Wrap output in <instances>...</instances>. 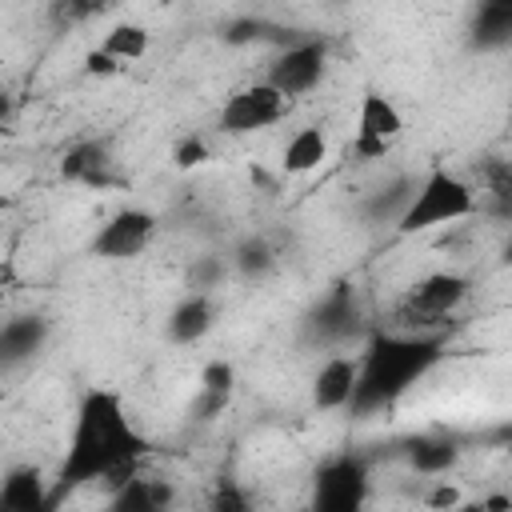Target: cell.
I'll return each mask as SVG.
<instances>
[{
	"instance_id": "4fadbf2b",
	"label": "cell",
	"mask_w": 512,
	"mask_h": 512,
	"mask_svg": "<svg viewBox=\"0 0 512 512\" xmlns=\"http://www.w3.org/2000/svg\"><path fill=\"white\" fill-rule=\"evenodd\" d=\"M180 504V488L172 476H148V472H132L120 484H112V496L104 500L100 512H176Z\"/></svg>"
},
{
	"instance_id": "9c48e42d",
	"label": "cell",
	"mask_w": 512,
	"mask_h": 512,
	"mask_svg": "<svg viewBox=\"0 0 512 512\" xmlns=\"http://www.w3.org/2000/svg\"><path fill=\"white\" fill-rule=\"evenodd\" d=\"M288 112H292V100H284L272 84L256 80V84L236 88V92L220 104L216 128H220L224 136H256V132L272 128V124H280Z\"/></svg>"
},
{
	"instance_id": "8992f818",
	"label": "cell",
	"mask_w": 512,
	"mask_h": 512,
	"mask_svg": "<svg viewBox=\"0 0 512 512\" xmlns=\"http://www.w3.org/2000/svg\"><path fill=\"white\" fill-rule=\"evenodd\" d=\"M300 336H304V344H312L320 352H344L352 340H364L368 324H364V304H360L356 284L352 280H332L316 296V304L304 312Z\"/></svg>"
},
{
	"instance_id": "4dcf8cb0",
	"label": "cell",
	"mask_w": 512,
	"mask_h": 512,
	"mask_svg": "<svg viewBox=\"0 0 512 512\" xmlns=\"http://www.w3.org/2000/svg\"><path fill=\"white\" fill-rule=\"evenodd\" d=\"M448 512H488V508H484L480 500H460V504H452Z\"/></svg>"
},
{
	"instance_id": "7402d4cb",
	"label": "cell",
	"mask_w": 512,
	"mask_h": 512,
	"mask_svg": "<svg viewBox=\"0 0 512 512\" xmlns=\"http://www.w3.org/2000/svg\"><path fill=\"white\" fill-rule=\"evenodd\" d=\"M276 264H280V256H276L272 240H264V236H244L228 252V268L236 276H244V280H268L276 272Z\"/></svg>"
},
{
	"instance_id": "52a82bcc",
	"label": "cell",
	"mask_w": 512,
	"mask_h": 512,
	"mask_svg": "<svg viewBox=\"0 0 512 512\" xmlns=\"http://www.w3.org/2000/svg\"><path fill=\"white\" fill-rule=\"evenodd\" d=\"M328 60H332V44L324 36H296V40L280 44V52L272 56L264 84H272L284 100L308 96L324 84Z\"/></svg>"
},
{
	"instance_id": "5bb4252c",
	"label": "cell",
	"mask_w": 512,
	"mask_h": 512,
	"mask_svg": "<svg viewBox=\"0 0 512 512\" xmlns=\"http://www.w3.org/2000/svg\"><path fill=\"white\" fill-rule=\"evenodd\" d=\"M400 452L416 476L440 480V476L456 472V464L464 460V440L452 432H412L400 440Z\"/></svg>"
},
{
	"instance_id": "83f0119b",
	"label": "cell",
	"mask_w": 512,
	"mask_h": 512,
	"mask_svg": "<svg viewBox=\"0 0 512 512\" xmlns=\"http://www.w3.org/2000/svg\"><path fill=\"white\" fill-rule=\"evenodd\" d=\"M424 500H428V508H436V512H448L452 504H460V492H456V488H448V480H436V488H432Z\"/></svg>"
},
{
	"instance_id": "ffe728a7",
	"label": "cell",
	"mask_w": 512,
	"mask_h": 512,
	"mask_svg": "<svg viewBox=\"0 0 512 512\" xmlns=\"http://www.w3.org/2000/svg\"><path fill=\"white\" fill-rule=\"evenodd\" d=\"M324 160H328V132H324V124H304V128H296V132L284 140V148H280V168H284L288 176H308V172H316Z\"/></svg>"
},
{
	"instance_id": "8fae6325",
	"label": "cell",
	"mask_w": 512,
	"mask_h": 512,
	"mask_svg": "<svg viewBox=\"0 0 512 512\" xmlns=\"http://www.w3.org/2000/svg\"><path fill=\"white\" fill-rule=\"evenodd\" d=\"M60 180L92 188V192H112V188L128 184V176H124V168H120V160L112 152V140H104V136L76 140L60 156Z\"/></svg>"
},
{
	"instance_id": "7a4b0ae2",
	"label": "cell",
	"mask_w": 512,
	"mask_h": 512,
	"mask_svg": "<svg viewBox=\"0 0 512 512\" xmlns=\"http://www.w3.org/2000/svg\"><path fill=\"white\" fill-rule=\"evenodd\" d=\"M444 356H448V332L420 336V332L368 328L364 352H356V384L344 412L356 420L392 412Z\"/></svg>"
},
{
	"instance_id": "d6986e66",
	"label": "cell",
	"mask_w": 512,
	"mask_h": 512,
	"mask_svg": "<svg viewBox=\"0 0 512 512\" xmlns=\"http://www.w3.org/2000/svg\"><path fill=\"white\" fill-rule=\"evenodd\" d=\"M468 48L472 52H508L512 48V4L508 0H484L468 12Z\"/></svg>"
},
{
	"instance_id": "7c38bea8",
	"label": "cell",
	"mask_w": 512,
	"mask_h": 512,
	"mask_svg": "<svg viewBox=\"0 0 512 512\" xmlns=\"http://www.w3.org/2000/svg\"><path fill=\"white\" fill-rule=\"evenodd\" d=\"M48 340H52V320L44 312H16L0 320V380L36 364Z\"/></svg>"
},
{
	"instance_id": "4316f807",
	"label": "cell",
	"mask_w": 512,
	"mask_h": 512,
	"mask_svg": "<svg viewBox=\"0 0 512 512\" xmlns=\"http://www.w3.org/2000/svg\"><path fill=\"white\" fill-rule=\"evenodd\" d=\"M104 12V4H52V20H60L64 28L68 24H76V20H92V16H100Z\"/></svg>"
},
{
	"instance_id": "6da1fadb",
	"label": "cell",
	"mask_w": 512,
	"mask_h": 512,
	"mask_svg": "<svg viewBox=\"0 0 512 512\" xmlns=\"http://www.w3.org/2000/svg\"><path fill=\"white\" fill-rule=\"evenodd\" d=\"M148 452H152V440L132 420L124 392L108 388V384H88L76 396L72 428H68V444L60 452V464L48 476L52 512H60L88 484H100V480L120 484L124 476H132L140 468V460Z\"/></svg>"
},
{
	"instance_id": "484cf974",
	"label": "cell",
	"mask_w": 512,
	"mask_h": 512,
	"mask_svg": "<svg viewBox=\"0 0 512 512\" xmlns=\"http://www.w3.org/2000/svg\"><path fill=\"white\" fill-rule=\"evenodd\" d=\"M212 160V144H208V136H200V132H188V136H180L176 144H172V164L176 168H200V164H208Z\"/></svg>"
},
{
	"instance_id": "5b68a950",
	"label": "cell",
	"mask_w": 512,
	"mask_h": 512,
	"mask_svg": "<svg viewBox=\"0 0 512 512\" xmlns=\"http://www.w3.org/2000/svg\"><path fill=\"white\" fill-rule=\"evenodd\" d=\"M372 508V460L356 448L332 452L312 468L308 512H368Z\"/></svg>"
},
{
	"instance_id": "2e32d148",
	"label": "cell",
	"mask_w": 512,
	"mask_h": 512,
	"mask_svg": "<svg viewBox=\"0 0 512 512\" xmlns=\"http://www.w3.org/2000/svg\"><path fill=\"white\" fill-rule=\"evenodd\" d=\"M220 320V308H216V296H204V292H184L168 316H164V336L168 344H180V348H192L200 344L204 336H212Z\"/></svg>"
},
{
	"instance_id": "277c9868",
	"label": "cell",
	"mask_w": 512,
	"mask_h": 512,
	"mask_svg": "<svg viewBox=\"0 0 512 512\" xmlns=\"http://www.w3.org/2000/svg\"><path fill=\"white\" fill-rule=\"evenodd\" d=\"M468 296H472V280L464 272H452V268L424 272L396 296V304L388 312V328L420 332V336L444 332L448 320L468 304Z\"/></svg>"
},
{
	"instance_id": "ac0fdd59",
	"label": "cell",
	"mask_w": 512,
	"mask_h": 512,
	"mask_svg": "<svg viewBox=\"0 0 512 512\" xmlns=\"http://www.w3.org/2000/svg\"><path fill=\"white\" fill-rule=\"evenodd\" d=\"M232 396H236V364L224 356H212L200 368V384H196V396L188 404V416L200 424H212L232 404Z\"/></svg>"
},
{
	"instance_id": "ba28073f",
	"label": "cell",
	"mask_w": 512,
	"mask_h": 512,
	"mask_svg": "<svg viewBox=\"0 0 512 512\" xmlns=\"http://www.w3.org/2000/svg\"><path fill=\"white\" fill-rule=\"evenodd\" d=\"M160 232V216L144 204H124L116 208L88 240V256L96 260H108V264H124V260H136L152 248Z\"/></svg>"
},
{
	"instance_id": "9a60e30c",
	"label": "cell",
	"mask_w": 512,
	"mask_h": 512,
	"mask_svg": "<svg viewBox=\"0 0 512 512\" xmlns=\"http://www.w3.org/2000/svg\"><path fill=\"white\" fill-rule=\"evenodd\" d=\"M356 384V352H328L308 384V404L316 412H344Z\"/></svg>"
},
{
	"instance_id": "e0dca14e",
	"label": "cell",
	"mask_w": 512,
	"mask_h": 512,
	"mask_svg": "<svg viewBox=\"0 0 512 512\" xmlns=\"http://www.w3.org/2000/svg\"><path fill=\"white\" fill-rule=\"evenodd\" d=\"M0 512H52L48 476L40 464L20 460L0 472Z\"/></svg>"
},
{
	"instance_id": "f1b7e54d",
	"label": "cell",
	"mask_w": 512,
	"mask_h": 512,
	"mask_svg": "<svg viewBox=\"0 0 512 512\" xmlns=\"http://www.w3.org/2000/svg\"><path fill=\"white\" fill-rule=\"evenodd\" d=\"M84 72H88V76H116L120 64H112L100 48H92V52H84Z\"/></svg>"
},
{
	"instance_id": "3957f363",
	"label": "cell",
	"mask_w": 512,
	"mask_h": 512,
	"mask_svg": "<svg viewBox=\"0 0 512 512\" xmlns=\"http://www.w3.org/2000/svg\"><path fill=\"white\" fill-rule=\"evenodd\" d=\"M476 208H480L476 184L464 180L460 172L436 164V168H428V172L412 184V192H408V200H404V208H400V216H396V232H400V236H420V232L456 224V220L472 216Z\"/></svg>"
},
{
	"instance_id": "30bf717a",
	"label": "cell",
	"mask_w": 512,
	"mask_h": 512,
	"mask_svg": "<svg viewBox=\"0 0 512 512\" xmlns=\"http://www.w3.org/2000/svg\"><path fill=\"white\" fill-rule=\"evenodd\" d=\"M404 136V112L396 108L392 96L380 88H364L356 104V136H352V156L356 160H380L392 152V144Z\"/></svg>"
},
{
	"instance_id": "d4e9b609",
	"label": "cell",
	"mask_w": 512,
	"mask_h": 512,
	"mask_svg": "<svg viewBox=\"0 0 512 512\" xmlns=\"http://www.w3.org/2000/svg\"><path fill=\"white\" fill-rule=\"evenodd\" d=\"M208 512H252L248 488H244L236 476H220V480H216V488H212Z\"/></svg>"
},
{
	"instance_id": "603a6c76",
	"label": "cell",
	"mask_w": 512,
	"mask_h": 512,
	"mask_svg": "<svg viewBox=\"0 0 512 512\" xmlns=\"http://www.w3.org/2000/svg\"><path fill=\"white\" fill-rule=\"evenodd\" d=\"M228 276H232L228 256H216V252H208V256H192V264L184 268V284H188V292H204V296H216V288H224Z\"/></svg>"
},
{
	"instance_id": "cb8c5ba5",
	"label": "cell",
	"mask_w": 512,
	"mask_h": 512,
	"mask_svg": "<svg viewBox=\"0 0 512 512\" xmlns=\"http://www.w3.org/2000/svg\"><path fill=\"white\" fill-rule=\"evenodd\" d=\"M276 32H284V28H276V24L260 20V16H236V20L224 24V40H228V44H256V40H268V36H276ZM276 40H280V36H276ZM280 44H288V40H280Z\"/></svg>"
},
{
	"instance_id": "44dd1931",
	"label": "cell",
	"mask_w": 512,
	"mask_h": 512,
	"mask_svg": "<svg viewBox=\"0 0 512 512\" xmlns=\"http://www.w3.org/2000/svg\"><path fill=\"white\" fill-rule=\"evenodd\" d=\"M148 44H152V32L140 24V20H120V24H112L108 32H104V40L96 44L112 64H136V60H144L148 56Z\"/></svg>"
},
{
	"instance_id": "f546056e",
	"label": "cell",
	"mask_w": 512,
	"mask_h": 512,
	"mask_svg": "<svg viewBox=\"0 0 512 512\" xmlns=\"http://www.w3.org/2000/svg\"><path fill=\"white\" fill-rule=\"evenodd\" d=\"M8 120H12V96L0 88V132L8 128Z\"/></svg>"
}]
</instances>
